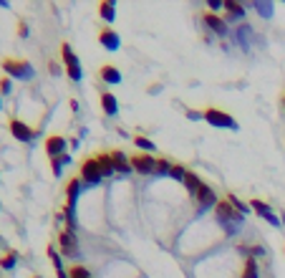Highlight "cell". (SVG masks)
<instances>
[{
    "label": "cell",
    "instance_id": "6da1fadb",
    "mask_svg": "<svg viewBox=\"0 0 285 278\" xmlns=\"http://www.w3.org/2000/svg\"><path fill=\"white\" fill-rule=\"evenodd\" d=\"M214 215H217V220L222 223V228H225L230 235H235V233L240 230V223H242V217H245V215H240L237 210L232 208L227 200H219V203H217Z\"/></svg>",
    "mask_w": 285,
    "mask_h": 278
},
{
    "label": "cell",
    "instance_id": "7a4b0ae2",
    "mask_svg": "<svg viewBox=\"0 0 285 278\" xmlns=\"http://www.w3.org/2000/svg\"><path fill=\"white\" fill-rule=\"evenodd\" d=\"M3 71L8 73V78H18V81H30L36 76V71L28 61H15V59H5Z\"/></svg>",
    "mask_w": 285,
    "mask_h": 278
},
{
    "label": "cell",
    "instance_id": "3957f363",
    "mask_svg": "<svg viewBox=\"0 0 285 278\" xmlns=\"http://www.w3.org/2000/svg\"><path fill=\"white\" fill-rule=\"evenodd\" d=\"M81 182L83 185H91V187H96V185H101V180H104V175H101V167H99V159L96 157H88V159H83L81 162Z\"/></svg>",
    "mask_w": 285,
    "mask_h": 278
},
{
    "label": "cell",
    "instance_id": "277c9868",
    "mask_svg": "<svg viewBox=\"0 0 285 278\" xmlns=\"http://www.w3.org/2000/svg\"><path fill=\"white\" fill-rule=\"evenodd\" d=\"M205 122L212 124V127H217V129H237V122H235L230 114L219 112V109H207V112H205Z\"/></svg>",
    "mask_w": 285,
    "mask_h": 278
},
{
    "label": "cell",
    "instance_id": "5b68a950",
    "mask_svg": "<svg viewBox=\"0 0 285 278\" xmlns=\"http://www.w3.org/2000/svg\"><path fill=\"white\" fill-rule=\"evenodd\" d=\"M8 129H10V134L18 139V142H33L36 139V132H33V127L30 124H25V122H20V119H10L8 122Z\"/></svg>",
    "mask_w": 285,
    "mask_h": 278
},
{
    "label": "cell",
    "instance_id": "8992f818",
    "mask_svg": "<svg viewBox=\"0 0 285 278\" xmlns=\"http://www.w3.org/2000/svg\"><path fill=\"white\" fill-rule=\"evenodd\" d=\"M58 253L61 256H69V258H76V253H78V238H76V233L64 230L58 235Z\"/></svg>",
    "mask_w": 285,
    "mask_h": 278
},
{
    "label": "cell",
    "instance_id": "52a82bcc",
    "mask_svg": "<svg viewBox=\"0 0 285 278\" xmlns=\"http://www.w3.org/2000/svg\"><path fill=\"white\" fill-rule=\"evenodd\" d=\"M195 203H197V212H205V210L210 208H217V195H214V190L210 187V185H202L200 187V192L195 195Z\"/></svg>",
    "mask_w": 285,
    "mask_h": 278
},
{
    "label": "cell",
    "instance_id": "ba28073f",
    "mask_svg": "<svg viewBox=\"0 0 285 278\" xmlns=\"http://www.w3.org/2000/svg\"><path fill=\"white\" fill-rule=\"evenodd\" d=\"M132 167L137 175H154L156 172V159L151 154H134L132 157Z\"/></svg>",
    "mask_w": 285,
    "mask_h": 278
},
{
    "label": "cell",
    "instance_id": "9c48e42d",
    "mask_svg": "<svg viewBox=\"0 0 285 278\" xmlns=\"http://www.w3.org/2000/svg\"><path fill=\"white\" fill-rule=\"evenodd\" d=\"M99 43H101L106 51H119V48H121V36H119L111 25H106V28L99 31Z\"/></svg>",
    "mask_w": 285,
    "mask_h": 278
},
{
    "label": "cell",
    "instance_id": "30bf717a",
    "mask_svg": "<svg viewBox=\"0 0 285 278\" xmlns=\"http://www.w3.org/2000/svg\"><path fill=\"white\" fill-rule=\"evenodd\" d=\"M66 149H69V142H66V137L53 134V137L46 139V152H48V157H51V159H58V157L69 154Z\"/></svg>",
    "mask_w": 285,
    "mask_h": 278
},
{
    "label": "cell",
    "instance_id": "8fae6325",
    "mask_svg": "<svg viewBox=\"0 0 285 278\" xmlns=\"http://www.w3.org/2000/svg\"><path fill=\"white\" fill-rule=\"evenodd\" d=\"M250 208L255 210V212H258V215H260L263 220H268L270 225H275V228H278V225L283 223V220H280V217H278V215H275V212L270 210V205H268V203H263V200H252V203H250Z\"/></svg>",
    "mask_w": 285,
    "mask_h": 278
},
{
    "label": "cell",
    "instance_id": "7c38bea8",
    "mask_svg": "<svg viewBox=\"0 0 285 278\" xmlns=\"http://www.w3.org/2000/svg\"><path fill=\"white\" fill-rule=\"evenodd\" d=\"M205 25L212 31V33H217V36H227L230 33V28H227V20L225 18H219V15H214V13H205Z\"/></svg>",
    "mask_w": 285,
    "mask_h": 278
},
{
    "label": "cell",
    "instance_id": "4fadbf2b",
    "mask_svg": "<svg viewBox=\"0 0 285 278\" xmlns=\"http://www.w3.org/2000/svg\"><path fill=\"white\" fill-rule=\"evenodd\" d=\"M111 157H114V170H116L119 175H129V172H134V167H132V157H126L121 149L111 152Z\"/></svg>",
    "mask_w": 285,
    "mask_h": 278
},
{
    "label": "cell",
    "instance_id": "5bb4252c",
    "mask_svg": "<svg viewBox=\"0 0 285 278\" xmlns=\"http://www.w3.org/2000/svg\"><path fill=\"white\" fill-rule=\"evenodd\" d=\"M101 106H104V114L106 117H116L119 114V101H116V96L111 91H104L101 94Z\"/></svg>",
    "mask_w": 285,
    "mask_h": 278
},
{
    "label": "cell",
    "instance_id": "9a60e30c",
    "mask_svg": "<svg viewBox=\"0 0 285 278\" xmlns=\"http://www.w3.org/2000/svg\"><path fill=\"white\" fill-rule=\"evenodd\" d=\"M96 159H99V167H101V175H104V177H111V175H116L111 152H101V154H96Z\"/></svg>",
    "mask_w": 285,
    "mask_h": 278
},
{
    "label": "cell",
    "instance_id": "2e32d148",
    "mask_svg": "<svg viewBox=\"0 0 285 278\" xmlns=\"http://www.w3.org/2000/svg\"><path fill=\"white\" fill-rule=\"evenodd\" d=\"M99 76H101V81L104 84H121V71L116 69V66H101V71H99Z\"/></svg>",
    "mask_w": 285,
    "mask_h": 278
},
{
    "label": "cell",
    "instance_id": "e0dca14e",
    "mask_svg": "<svg viewBox=\"0 0 285 278\" xmlns=\"http://www.w3.org/2000/svg\"><path fill=\"white\" fill-rule=\"evenodd\" d=\"M225 13H227V20H240V18H245V5H240L235 0H225Z\"/></svg>",
    "mask_w": 285,
    "mask_h": 278
},
{
    "label": "cell",
    "instance_id": "ac0fdd59",
    "mask_svg": "<svg viewBox=\"0 0 285 278\" xmlns=\"http://www.w3.org/2000/svg\"><path fill=\"white\" fill-rule=\"evenodd\" d=\"M99 15H101V20L114 23V20H116V5H114L111 0H104V3L99 5Z\"/></svg>",
    "mask_w": 285,
    "mask_h": 278
},
{
    "label": "cell",
    "instance_id": "d6986e66",
    "mask_svg": "<svg viewBox=\"0 0 285 278\" xmlns=\"http://www.w3.org/2000/svg\"><path fill=\"white\" fill-rule=\"evenodd\" d=\"M202 185H205V182H202L195 172H187V177H184V187H187V192H189L192 198L200 192V187H202Z\"/></svg>",
    "mask_w": 285,
    "mask_h": 278
},
{
    "label": "cell",
    "instance_id": "ffe728a7",
    "mask_svg": "<svg viewBox=\"0 0 285 278\" xmlns=\"http://www.w3.org/2000/svg\"><path fill=\"white\" fill-rule=\"evenodd\" d=\"M18 261H20V256H18L15 251H8V253L0 258V268H3V271H13V268L18 266Z\"/></svg>",
    "mask_w": 285,
    "mask_h": 278
},
{
    "label": "cell",
    "instance_id": "44dd1931",
    "mask_svg": "<svg viewBox=\"0 0 285 278\" xmlns=\"http://www.w3.org/2000/svg\"><path fill=\"white\" fill-rule=\"evenodd\" d=\"M61 59H64L66 69H69V66H76V64H78V56L73 53V48L69 46V43H61Z\"/></svg>",
    "mask_w": 285,
    "mask_h": 278
},
{
    "label": "cell",
    "instance_id": "7402d4cb",
    "mask_svg": "<svg viewBox=\"0 0 285 278\" xmlns=\"http://www.w3.org/2000/svg\"><path fill=\"white\" fill-rule=\"evenodd\" d=\"M242 278H260V268H258V261H255V258H247V261H245Z\"/></svg>",
    "mask_w": 285,
    "mask_h": 278
},
{
    "label": "cell",
    "instance_id": "603a6c76",
    "mask_svg": "<svg viewBox=\"0 0 285 278\" xmlns=\"http://www.w3.org/2000/svg\"><path fill=\"white\" fill-rule=\"evenodd\" d=\"M134 144H137V147L142 149L144 154H149V152H154V147H156V144H154L151 139H149V137H142V134H137V137H134Z\"/></svg>",
    "mask_w": 285,
    "mask_h": 278
},
{
    "label": "cell",
    "instance_id": "cb8c5ba5",
    "mask_svg": "<svg viewBox=\"0 0 285 278\" xmlns=\"http://www.w3.org/2000/svg\"><path fill=\"white\" fill-rule=\"evenodd\" d=\"M172 164H174V162H169V159L159 157V159H156V172H154V175H156V177H164V175H169V172H172Z\"/></svg>",
    "mask_w": 285,
    "mask_h": 278
},
{
    "label": "cell",
    "instance_id": "d4e9b609",
    "mask_svg": "<svg viewBox=\"0 0 285 278\" xmlns=\"http://www.w3.org/2000/svg\"><path fill=\"white\" fill-rule=\"evenodd\" d=\"M227 203H230V205H232V208L237 210V212H240V215H247V212H250V205H245V203H242V200H240V198H235V195H227Z\"/></svg>",
    "mask_w": 285,
    "mask_h": 278
},
{
    "label": "cell",
    "instance_id": "484cf974",
    "mask_svg": "<svg viewBox=\"0 0 285 278\" xmlns=\"http://www.w3.org/2000/svg\"><path fill=\"white\" fill-rule=\"evenodd\" d=\"M169 177L172 180H177V182H184V177H187V170H184V164H172V172H169Z\"/></svg>",
    "mask_w": 285,
    "mask_h": 278
},
{
    "label": "cell",
    "instance_id": "4316f807",
    "mask_svg": "<svg viewBox=\"0 0 285 278\" xmlns=\"http://www.w3.org/2000/svg\"><path fill=\"white\" fill-rule=\"evenodd\" d=\"M48 258L53 261V268L56 271H64V261H61V253L53 248V245H48Z\"/></svg>",
    "mask_w": 285,
    "mask_h": 278
},
{
    "label": "cell",
    "instance_id": "83f0119b",
    "mask_svg": "<svg viewBox=\"0 0 285 278\" xmlns=\"http://www.w3.org/2000/svg\"><path fill=\"white\" fill-rule=\"evenodd\" d=\"M255 10L263 18H273V3H255Z\"/></svg>",
    "mask_w": 285,
    "mask_h": 278
},
{
    "label": "cell",
    "instance_id": "f1b7e54d",
    "mask_svg": "<svg viewBox=\"0 0 285 278\" xmlns=\"http://www.w3.org/2000/svg\"><path fill=\"white\" fill-rule=\"evenodd\" d=\"M69 276L71 278H91V271H88V268H83V266H71Z\"/></svg>",
    "mask_w": 285,
    "mask_h": 278
},
{
    "label": "cell",
    "instance_id": "f546056e",
    "mask_svg": "<svg viewBox=\"0 0 285 278\" xmlns=\"http://www.w3.org/2000/svg\"><path fill=\"white\" fill-rule=\"evenodd\" d=\"M66 73H69V78H71V81H76V84H78V81L83 78V71H81V64H76V66H69V69H66Z\"/></svg>",
    "mask_w": 285,
    "mask_h": 278
},
{
    "label": "cell",
    "instance_id": "4dcf8cb0",
    "mask_svg": "<svg viewBox=\"0 0 285 278\" xmlns=\"http://www.w3.org/2000/svg\"><path fill=\"white\" fill-rule=\"evenodd\" d=\"M207 8H210V13H219V10H225V0H207Z\"/></svg>",
    "mask_w": 285,
    "mask_h": 278
},
{
    "label": "cell",
    "instance_id": "1f68e13d",
    "mask_svg": "<svg viewBox=\"0 0 285 278\" xmlns=\"http://www.w3.org/2000/svg\"><path fill=\"white\" fill-rule=\"evenodd\" d=\"M13 91V78H0V94H10Z\"/></svg>",
    "mask_w": 285,
    "mask_h": 278
},
{
    "label": "cell",
    "instance_id": "d6a6232c",
    "mask_svg": "<svg viewBox=\"0 0 285 278\" xmlns=\"http://www.w3.org/2000/svg\"><path fill=\"white\" fill-rule=\"evenodd\" d=\"M51 170H53L56 177H61V172H64V162H61V159H51Z\"/></svg>",
    "mask_w": 285,
    "mask_h": 278
},
{
    "label": "cell",
    "instance_id": "836d02e7",
    "mask_svg": "<svg viewBox=\"0 0 285 278\" xmlns=\"http://www.w3.org/2000/svg\"><path fill=\"white\" fill-rule=\"evenodd\" d=\"M187 119H192V122H195V119H205V114H202V112H195V109H189V112H187Z\"/></svg>",
    "mask_w": 285,
    "mask_h": 278
},
{
    "label": "cell",
    "instance_id": "e575fe53",
    "mask_svg": "<svg viewBox=\"0 0 285 278\" xmlns=\"http://www.w3.org/2000/svg\"><path fill=\"white\" fill-rule=\"evenodd\" d=\"M48 71H51L53 76H58V73H61V66H58L56 61H51V64H48Z\"/></svg>",
    "mask_w": 285,
    "mask_h": 278
},
{
    "label": "cell",
    "instance_id": "d590c367",
    "mask_svg": "<svg viewBox=\"0 0 285 278\" xmlns=\"http://www.w3.org/2000/svg\"><path fill=\"white\" fill-rule=\"evenodd\" d=\"M28 33H30V31H28V25H25V23H20V36H23V38H28Z\"/></svg>",
    "mask_w": 285,
    "mask_h": 278
},
{
    "label": "cell",
    "instance_id": "8d00e7d4",
    "mask_svg": "<svg viewBox=\"0 0 285 278\" xmlns=\"http://www.w3.org/2000/svg\"><path fill=\"white\" fill-rule=\"evenodd\" d=\"M0 8H10V3L8 0H0Z\"/></svg>",
    "mask_w": 285,
    "mask_h": 278
},
{
    "label": "cell",
    "instance_id": "74e56055",
    "mask_svg": "<svg viewBox=\"0 0 285 278\" xmlns=\"http://www.w3.org/2000/svg\"><path fill=\"white\" fill-rule=\"evenodd\" d=\"M280 220H283V223H285V212H283V217H280Z\"/></svg>",
    "mask_w": 285,
    "mask_h": 278
},
{
    "label": "cell",
    "instance_id": "f35d334b",
    "mask_svg": "<svg viewBox=\"0 0 285 278\" xmlns=\"http://www.w3.org/2000/svg\"><path fill=\"white\" fill-rule=\"evenodd\" d=\"M0 109H3V99H0Z\"/></svg>",
    "mask_w": 285,
    "mask_h": 278
},
{
    "label": "cell",
    "instance_id": "ab89813d",
    "mask_svg": "<svg viewBox=\"0 0 285 278\" xmlns=\"http://www.w3.org/2000/svg\"><path fill=\"white\" fill-rule=\"evenodd\" d=\"M33 278H43V276H33Z\"/></svg>",
    "mask_w": 285,
    "mask_h": 278
},
{
    "label": "cell",
    "instance_id": "60d3db41",
    "mask_svg": "<svg viewBox=\"0 0 285 278\" xmlns=\"http://www.w3.org/2000/svg\"><path fill=\"white\" fill-rule=\"evenodd\" d=\"M283 104H285V99H283Z\"/></svg>",
    "mask_w": 285,
    "mask_h": 278
}]
</instances>
